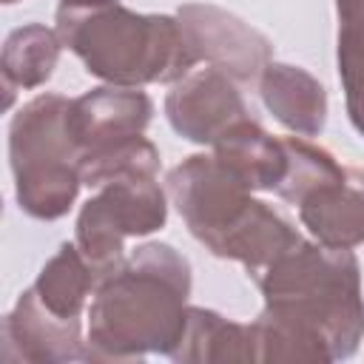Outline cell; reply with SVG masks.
<instances>
[{"instance_id": "17", "label": "cell", "mask_w": 364, "mask_h": 364, "mask_svg": "<svg viewBox=\"0 0 364 364\" xmlns=\"http://www.w3.org/2000/svg\"><path fill=\"white\" fill-rule=\"evenodd\" d=\"M338 80L353 128L364 136V0H336Z\"/></svg>"}, {"instance_id": "12", "label": "cell", "mask_w": 364, "mask_h": 364, "mask_svg": "<svg viewBox=\"0 0 364 364\" xmlns=\"http://www.w3.org/2000/svg\"><path fill=\"white\" fill-rule=\"evenodd\" d=\"M264 108L293 134L318 136L327 122V91L301 65L270 60L259 77Z\"/></svg>"}, {"instance_id": "6", "label": "cell", "mask_w": 364, "mask_h": 364, "mask_svg": "<svg viewBox=\"0 0 364 364\" xmlns=\"http://www.w3.org/2000/svg\"><path fill=\"white\" fill-rule=\"evenodd\" d=\"M168 222V193L156 176H122L97 188L80 208L74 225V245L97 273L105 279L125 259V239L148 236Z\"/></svg>"}, {"instance_id": "11", "label": "cell", "mask_w": 364, "mask_h": 364, "mask_svg": "<svg viewBox=\"0 0 364 364\" xmlns=\"http://www.w3.org/2000/svg\"><path fill=\"white\" fill-rule=\"evenodd\" d=\"M301 225L327 247L364 245V168L344 165L299 205Z\"/></svg>"}, {"instance_id": "8", "label": "cell", "mask_w": 364, "mask_h": 364, "mask_svg": "<svg viewBox=\"0 0 364 364\" xmlns=\"http://www.w3.org/2000/svg\"><path fill=\"white\" fill-rule=\"evenodd\" d=\"M165 117L171 128L196 145H213L233 122L250 117L236 88V80L219 68H193L165 97Z\"/></svg>"}, {"instance_id": "20", "label": "cell", "mask_w": 364, "mask_h": 364, "mask_svg": "<svg viewBox=\"0 0 364 364\" xmlns=\"http://www.w3.org/2000/svg\"><path fill=\"white\" fill-rule=\"evenodd\" d=\"M3 3H17V0H3Z\"/></svg>"}, {"instance_id": "5", "label": "cell", "mask_w": 364, "mask_h": 364, "mask_svg": "<svg viewBox=\"0 0 364 364\" xmlns=\"http://www.w3.org/2000/svg\"><path fill=\"white\" fill-rule=\"evenodd\" d=\"M71 100L37 94L9 125V162L23 213L54 222L65 216L82 185V151L71 131Z\"/></svg>"}, {"instance_id": "18", "label": "cell", "mask_w": 364, "mask_h": 364, "mask_svg": "<svg viewBox=\"0 0 364 364\" xmlns=\"http://www.w3.org/2000/svg\"><path fill=\"white\" fill-rule=\"evenodd\" d=\"M156 173H159V151L145 136H134L114 148L82 156V185L88 188H100L122 176H156Z\"/></svg>"}, {"instance_id": "15", "label": "cell", "mask_w": 364, "mask_h": 364, "mask_svg": "<svg viewBox=\"0 0 364 364\" xmlns=\"http://www.w3.org/2000/svg\"><path fill=\"white\" fill-rule=\"evenodd\" d=\"M63 40L54 28L43 23H28L14 28L0 54V68H3V88H6V105L11 102L14 88H40L48 82L60 63Z\"/></svg>"}, {"instance_id": "7", "label": "cell", "mask_w": 364, "mask_h": 364, "mask_svg": "<svg viewBox=\"0 0 364 364\" xmlns=\"http://www.w3.org/2000/svg\"><path fill=\"white\" fill-rule=\"evenodd\" d=\"M176 20L196 57L236 82H256L273 60L270 40L219 6L185 3L176 9Z\"/></svg>"}, {"instance_id": "10", "label": "cell", "mask_w": 364, "mask_h": 364, "mask_svg": "<svg viewBox=\"0 0 364 364\" xmlns=\"http://www.w3.org/2000/svg\"><path fill=\"white\" fill-rule=\"evenodd\" d=\"M154 102L145 91L131 85H100L71 100V131L82 156L114 148L134 136H142L151 125Z\"/></svg>"}, {"instance_id": "16", "label": "cell", "mask_w": 364, "mask_h": 364, "mask_svg": "<svg viewBox=\"0 0 364 364\" xmlns=\"http://www.w3.org/2000/svg\"><path fill=\"white\" fill-rule=\"evenodd\" d=\"M100 279L80 253L74 242L60 245V250L43 264L37 282L31 284L37 299L60 318H80L88 296H94Z\"/></svg>"}, {"instance_id": "19", "label": "cell", "mask_w": 364, "mask_h": 364, "mask_svg": "<svg viewBox=\"0 0 364 364\" xmlns=\"http://www.w3.org/2000/svg\"><path fill=\"white\" fill-rule=\"evenodd\" d=\"M282 139L287 151V171L276 193L290 205H299L310 191H316L321 182H327L344 168L336 162V156L327 148L310 142L307 136H282Z\"/></svg>"}, {"instance_id": "9", "label": "cell", "mask_w": 364, "mask_h": 364, "mask_svg": "<svg viewBox=\"0 0 364 364\" xmlns=\"http://www.w3.org/2000/svg\"><path fill=\"white\" fill-rule=\"evenodd\" d=\"M3 358L26 364L85 361L82 321L54 316L28 287L3 318Z\"/></svg>"}, {"instance_id": "1", "label": "cell", "mask_w": 364, "mask_h": 364, "mask_svg": "<svg viewBox=\"0 0 364 364\" xmlns=\"http://www.w3.org/2000/svg\"><path fill=\"white\" fill-rule=\"evenodd\" d=\"M264 307L253 327L256 361H341L364 341L361 267L353 250L296 242L259 276Z\"/></svg>"}, {"instance_id": "14", "label": "cell", "mask_w": 364, "mask_h": 364, "mask_svg": "<svg viewBox=\"0 0 364 364\" xmlns=\"http://www.w3.org/2000/svg\"><path fill=\"white\" fill-rule=\"evenodd\" d=\"M171 358L179 364H256L253 327L230 321L208 307H188L185 330Z\"/></svg>"}, {"instance_id": "3", "label": "cell", "mask_w": 364, "mask_h": 364, "mask_svg": "<svg viewBox=\"0 0 364 364\" xmlns=\"http://www.w3.org/2000/svg\"><path fill=\"white\" fill-rule=\"evenodd\" d=\"M57 34L85 71L111 85L176 82L199 63L171 14H139L119 0H60Z\"/></svg>"}, {"instance_id": "2", "label": "cell", "mask_w": 364, "mask_h": 364, "mask_svg": "<svg viewBox=\"0 0 364 364\" xmlns=\"http://www.w3.org/2000/svg\"><path fill=\"white\" fill-rule=\"evenodd\" d=\"M191 296V264L165 242H145L100 279L88 307L85 361H142L176 350Z\"/></svg>"}, {"instance_id": "13", "label": "cell", "mask_w": 364, "mask_h": 364, "mask_svg": "<svg viewBox=\"0 0 364 364\" xmlns=\"http://www.w3.org/2000/svg\"><path fill=\"white\" fill-rule=\"evenodd\" d=\"M213 156L250 191H276L287 171L284 139L267 134L253 117L233 122L213 142Z\"/></svg>"}, {"instance_id": "4", "label": "cell", "mask_w": 364, "mask_h": 364, "mask_svg": "<svg viewBox=\"0 0 364 364\" xmlns=\"http://www.w3.org/2000/svg\"><path fill=\"white\" fill-rule=\"evenodd\" d=\"M168 196L191 236L213 256L259 276L273 259L301 242L299 230L267 202L253 199L213 154H193L168 171Z\"/></svg>"}]
</instances>
